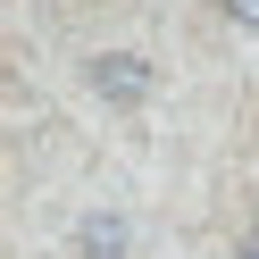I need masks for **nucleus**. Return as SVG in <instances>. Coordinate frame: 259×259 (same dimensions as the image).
<instances>
[{
    "mask_svg": "<svg viewBox=\"0 0 259 259\" xmlns=\"http://www.w3.org/2000/svg\"><path fill=\"white\" fill-rule=\"evenodd\" d=\"M218 17L226 25H259V0H218Z\"/></svg>",
    "mask_w": 259,
    "mask_h": 259,
    "instance_id": "7ed1b4c3",
    "label": "nucleus"
},
{
    "mask_svg": "<svg viewBox=\"0 0 259 259\" xmlns=\"http://www.w3.org/2000/svg\"><path fill=\"white\" fill-rule=\"evenodd\" d=\"M234 259H259V218L242 226V242H234Z\"/></svg>",
    "mask_w": 259,
    "mask_h": 259,
    "instance_id": "20e7f679",
    "label": "nucleus"
},
{
    "mask_svg": "<svg viewBox=\"0 0 259 259\" xmlns=\"http://www.w3.org/2000/svg\"><path fill=\"white\" fill-rule=\"evenodd\" d=\"M125 251H134V226L117 209H84L75 218V259H125Z\"/></svg>",
    "mask_w": 259,
    "mask_h": 259,
    "instance_id": "f03ea898",
    "label": "nucleus"
},
{
    "mask_svg": "<svg viewBox=\"0 0 259 259\" xmlns=\"http://www.w3.org/2000/svg\"><path fill=\"white\" fill-rule=\"evenodd\" d=\"M84 75H92V92H101V101H117V109L151 101V84H159V75H151V59H134V51H101Z\"/></svg>",
    "mask_w": 259,
    "mask_h": 259,
    "instance_id": "f257e3e1",
    "label": "nucleus"
}]
</instances>
